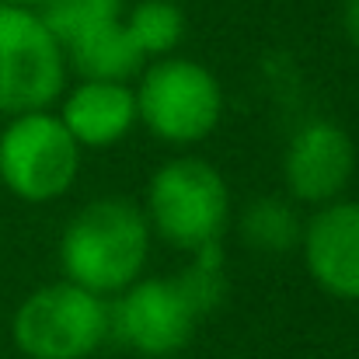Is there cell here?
Wrapping results in <instances>:
<instances>
[{"label": "cell", "instance_id": "cell-1", "mask_svg": "<svg viewBox=\"0 0 359 359\" xmlns=\"http://www.w3.org/2000/svg\"><path fill=\"white\" fill-rule=\"evenodd\" d=\"M147 213L129 199L88 203L60 238L63 276L98 297H116L143 276L150 255Z\"/></svg>", "mask_w": 359, "mask_h": 359}, {"label": "cell", "instance_id": "cell-10", "mask_svg": "<svg viewBox=\"0 0 359 359\" xmlns=\"http://www.w3.org/2000/svg\"><path fill=\"white\" fill-rule=\"evenodd\" d=\"M60 122L81 147H116L136 126V95L119 81H77L60 95Z\"/></svg>", "mask_w": 359, "mask_h": 359}, {"label": "cell", "instance_id": "cell-16", "mask_svg": "<svg viewBox=\"0 0 359 359\" xmlns=\"http://www.w3.org/2000/svg\"><path fill=\"white\" fill-rule=\"evenodd\" d=\"M342 32L359 46V0H342Z\"/></svg>", "mask_w": 359, "mask_h": 359}, {"label": "cell", "instance_id": "cell-4", "mask_svg": "<svg viewBox=\"0 0 359 359\" xmlns=\"http://www.w3.org/2000/svg\"><path fill=\"white\" fill-rule=\"evenodd\" d=\"M109 339V300L70 283L28 293L14 314V342L28 359H88Z\"/></svg>", "mask_w": 359, "mask_h": 359}, {"label": "cell", "instance_id": "cell-12", "mask_svg": "<svg viewBox=\"0 0 359 359\" xmlns=\"http://www.w3.org/2000/svg\"><path fill=\"white\" fill-rule=\"evenodd\" d=\"M241 234L248 241V248H255L262 255H286L300 244L304 224H300V213L286 199L265 196V199H255L244 210Z\"/></svg>", "mask_w": 359, "mask_h": 359}, {"label": "cell", "instance_id": "cell-6", "mask_svg": "<svg viewBox=\"0 0 359 359\" xmlns=\"http://www.w3.org/2000/svg\"><path fill=\"white\" fill-rule=\"evenodd\" d=\"M81 175V143L49 109L11 116L0 133V182L25 203L60 199Z\"/></svg>", "mask_w": 359, "mask_h": 359}, {"label": "cell", "instance_id": "cell-17", "mask_svg": "<svg viewBox=\"0 0 359 359\" xmlns=\"http://www.w3.org/2000/svg\"><path fill=\"white\" fill-rule=\"evenodd\" d=\"M0 4H14V7H42L46 0H0Z\"/></svg>", "mask_w": 359, "mask_h": 359}, {"label": "cell", "instance_id": "cell-11", "mask_svg": "<svg viewBox=\"0 0 359 359\" xmlns=\"http://www.w3.org/2000/svg\"><path fill=\"white\" fill-rule=\"evenodd\" d=\"M63 53H67V70H74L81 81H119V84H129L147 67V56L140 53V46L126 32L122 18L105 25V28H95V32L81 35Z\"/></svg>", "mask_w": 359, "mask_h": 359}, {"label": "cell", "instance_id": "cell-5", "mask_svg": "<svg viewBox=\"0 0 359 359\" xmlns=\"http://www.w3.org/2000/svg\"><path fill=\"white\" fill-rule=\"evenodd\" d=\"M67 53L35 7L0 4V112L21 116L60 102Z\"/></svg>", "mask_w": 359, "mask_h": 359}, {"label": "cell", "instance_id": "cell-2", "mask_svg": "<svg viewBox=\"0 0 359 359\" xmlns=\"http://www.w3.org/2000/svg\"><path fill=\"white\" fill-rule=\"evenodd\" d=\"M147 224L178 251L220 241L231 220V192L224 175L203 157H175L150 175Z\"/></svg>", "mask_w": 359, "mask_h": 359}, {"label": "cell", "instance_id": "cell-15", "mask_svg": "<svg viewBox=\"0 0 359 359\" xmlns=\"http://www.w3.org/2000/svg\"><path fill=\"white\" fill-rule=\"evenodd\" d=\"M192 262L175 276V283L182 286L185 300L192 304V311L203 318L213 307H220V300L227 297V276H224V248L220 241H210L196 251H189Z\"/></svg>", "mask_w": 359, "mask_h": 359}, {"label": "cell", "instance_id": "cell-13", "mask_svg": "<svg viewBox=\"0 0 359 359\" xmlns=\"http://www.w3.org/2000/svg\"><path fill=\"white\" fill-rule=\"evenodd\" d=\"M122 25L147 56V63L171 56L185 35V14L175 0H140Z\"/></svg>", "mask_w": 359, "mask_h": 359}, {"label": "cell", "instance_id": "cell-7", "mask_svg": "<svg viewBox=\"0 0 359 359\" xmlns=\"http://www.w3.org/2000/svg\"><path fill=\"white\" fill-rule=\"evenodd\" d=\"M199 314L171 279H136L109 304V335L147 359H168L189 346Z\"/></svg>", "mask_w": 359, "mask_h": 359}, {"label": "cell", "instance_id": "cell-8", "mask_svg": "<svg viewBox=\"0 0 359 359\" xmlns=\"http://www.w3.org/2000/svg\"><path fill=\"white\" fill-rule=\"evenodd\" d=\"M356 171V147L349 133L332 119L300 126L283 157V178L300 203H332L346 192Z\"/></svg>", "mask_w": 359, "mask_h": 359}, {"label": "cell", "instance_id": "cell-14", "mask_svg": "<svg viewBox=\"0 0 359 359\" xmlns=\"http://www.w3.org/2000/svg\"><path fill=\"white\" fill-rule=\"evenodd\" d=\"M39 18L46 21V28L60 39V46L67 49L70 42H77L81 35L105 28L122 18V0H46L39 7Z\"/></svg>", "mask_w": 359, "mask_h": 359}, {"label": "cell", "instance_id": "cell-9", "mask_svg": "<svg viewBox=\"0 0 359 359\" xmlns=\"http://www.w3.org/2000/svg\"><path fill=\"white\" fill-rule=\"evenodd\" d=\"M300 248L311 279L325 293L339 300H359V203H325L307 220Z\"/></svg>", "mask_w": 359, "mask_h": 359}, {"label": "cell", "instance_id": "cell-3", "mask_svg": "<svg viewBox=\"0 0 359 359\" xmlns=\"http://www.w3.org/2000/svg\"><path fill=\"white\" fill-rule=\"evenodd\" d=\"M136 119L164 143H199L224 116V91L213 70L185 56H161L140 70Z\"/></svg>", "mask_w": 359, "mask_h": 359}]
</instances>
